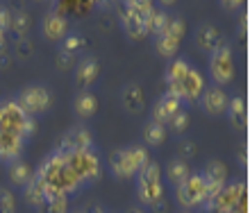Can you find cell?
I'll use <instances>...</instances> for the list:
<instances>
[{
	"label": "cell",
	"mask_w": 250,
	"mask_h": 213,
	"mask_svg": "<svg viewBox=\"0 0 250 213\" xmlns=\"http://www.w3.org/2000/svg\"><path fill=\"white\" fill-rule=\"evenodd\" d=\"M150 161L146 145L130 143L125 147H119L109 154V170L116 179H134L137 173Z\"/></svg>",
	"instance_id": "cell-1"
},
{
	"label": "cell",
	"mask_w": 250,
	"mask_h": 213,
	"mask_svg": "<svg viewBox=\"0 0 250 213\" xmlns=\"http://www.w3.org/2000/svg\"><path fill=\"white\" fill-rule=\"evenodd\" d=\"M152 2L148 0H127L121 5L119 20H121V30L125 32V36L132 41H141L146 39V18L152 9Z\"/></svg>",
	"instance_id": "cell-2"
},
{
	"label": "cell",
	"mask_w": 250,
	"mask_h": 213,
	"mask_svg": "<svg viewBox=\"0 0 250 213\" xmlns=\"http://www.w3.org/2000/svg\"><path fill=\"white\" fill-rule=\"evenodd\" d=\"M134 184H137V197L144 207H155L164 197V179L157 161H148L137 173Z\"/></svg>",
	"instance_id": "cell-3"
},
{
	"label": "cell",
	"mask_w": 250,
	"mask_h": 213,
	"mask_svg": "<svg viewBox=\"0 0 250 213\" xmlns=\"http://www.w3.org/2000/svg\"><path fill=\"white\" fill-rule=\"evenodd\" d=\"M16 102L21 111L25 113L27 118H37V116H43V113L53 106V91L41 84V82H34V84H27V87L19 89V93L12 98Z\"/></svg>",
	"instance_id": "cell-4"
},
{
	"label": "cell",
	"mask_w": 250,
	"mask_h": 213,
	"mask_svg": "<svg viewBox=\"0 0 250 213\" xmlns=\"http://www.w3.org/2000/svg\"><path fill=\"white\" fill-rule=\"evenodd\" d=\"M185 18L178 16V14H168V23H166V30L159 36L152 39V48L155 53L162 57V59L171 61L178 57L180 53V43H182V36H185Z\"/></svg>",
	"instance_id": "cell-5"
},
{
	"label": "cell",
	"mask_w": 250,
	"mask_h": 213,
	"mask_svg": "<svg viewBox=\"0 0 250 213\" xmlns=\"http://www.w3.org/2000/svg\"><path fill=\"white\" fill-rule=\"evenodd\" d=\"M0 132L27 141L34 134V120L27 118L14 100H0Z\"/></svg>",
	"instance_id": "cell-6"
},
{
	"label": "cell",
	"mask_w": 250,
	"mask_h": 213,
	"mask_svg": "<svg viewBox=\"0 0 250 213\" xmlns=\"http://www.w3.org/2000/svg\"><path fill=\"white\" fill-rule=\"evenodd\" d=\"M66 163L71 168V173L75 175V179L80 181V186H89L96 179H100V161L98 154L93 150L86 152H64Z\"/></svg>",
	"instance_id": "cell-7"
},
{
	"label": "cell",
	"mask_w": 250,
	"mask_h": 213,
	"mask_svg": "<svg viewBox=\"0 0 250 213\" xmlns=\"http://www.w3.org/2000/svg\"><path fill=\"white\" fill-rule=\"evenodd\" d=\"M246 197H248V193H246V184L241 179L237 181H230V184H225L221 191H218L214 197H211L209 207L211 211H218V213H232V211H241V209H246ZM205 209V211H207Z\"/></svg>",
	"instance_id": "cell-8"
},
{
	"label": "cell",
	"mask_w": 250,
	"mask_h": 213,
	"mask_svg": "<svg viewBox=\"0 0 250 213\" xmlns=\"http://www.w3.org/2000/svg\"><path fill=\"white\" fill-rule=\"evenodd\" d=\"M205 197H207V186L200 173H191L180 186H175V202L178 207H182V211L203 209Z\"/></svg>",
	"instance_id": "cell-9"
},
{
	"label": "cell",
	"mask_w": 250,
	"mask_h": 213,
	"mask_svg": "<svg viewBox=\"0 0 250 213\" xmlns=\"http://www.w3.org/2000/svg\"><path fill=\"white\" fill-rule=\"evenodd\" d=\"M209 77L214 82V87L223 89L234 80V54L228 43L218 46L214 53L209 54Z\"/></svg>",
	"instance_id": "cell-10"
},
{
	"label": "cell",
	"mask_w": 250,
	"mask_h": 213,
	"mask_svg": "<svg viewBox=\"0 0 250 213\" xmlns=\"http://www.w3.org/2000/svg\"><path fill=\"white\" fill-rule=\"evenodd\" d=\"M203 91H205V77L200 75V71H198V68L191 66L189 73L185 75V80L180 82L175 89L166 91V93L173 95V98H178L182 105H185V102L193 105V102H198V98H200V93H203Z\"/></svg>",
	"instance_id": "cell-11"
},
{
	"label": "cell",
	"mask_w": 250,
	"mask_h": 213,
	"mask_svg": "<svg viewBox=\"0 0 250 213\" xmlns=\"http://www.w3.org/2000/svg\"><path fill=\"white\" fill-rule=\"evenodd\" d=\"M228 102H230V95L225 93L223 89L214 87V84L205 87V91L200 93V98H198L200 111L207 113L209 118H221V116H225V111H228Z\"/></svg>",
	"instance_id": "cell-12"
},
{
	"label": "cell",
	"mask_w": 250,
	"mask_h": 213,
	"mask_svg": "<svg viewBox=\"0 0 250 213\" xmlns=\"http://www.w3.org/2000/svg\"><path fill=\"white\" fill-rule=\"evenodd\" d=\"M98 77H100V61L93 54L82 57L73 68V82H75L78 91H91V87L98 82Z\"/></svg>",
	"instance_id": "cell-13"
},
{
	"label": "cell",
	"mask_w": 250,
	"mask_h": 213,
	"mask_svg": "<svg viewBox=\"0 0 250 213\" xmlns=\"http://www.w3.org/2000/svg\"><path fill=\"white\" fill-rule=\"evenodd\" d=\"M57 150H60V152H86V150H93L91 132H89L84 125L71 127L60 139Z\"/></svg>",
	"instance_id": "cell-14"
},
{
	"label": "cell",
	"mask_w": 250,
	"mask_h": 213,
	"mask_svg": "<svg viewBox=\"0 0 250 213\" xmlns=\"http://www.w3.org/2000/svg\"><path fill=\"white\" fill-rule=\"evenodd\" d=\"M39 32H41V39L48 41V43H60L68 34V20L60 12H48L43 14V18L39 23Z\"/></svg>",
	"instance_id": "cell-15"
},
{
	"label": "cell",
	"mask_w": 250,
	"mask_h": 213,
	"mask_svg": "<svg viewBox=\"0 0 250 213\" xmlns=\"http://www.w3.org/2000/svg\"><path fill=\"white\" fill-rule=\"evenodd\" d=\"M193 41H196V46L200 53L205 54H211L216 50L218 46H223V34L218 30L214 23H200L196 27V32H193Z\"/></svg>",
	"instance_id": "cell-16"
},
{
	"label": "cell",
	"mask_w": 250,
	"mask_h": 213,
	"mask_svg": "<svg viewBox=\"0 0 250 213\" xmlns=\"http://www.w3.org/2000/svg\"><path fill=\"white\" fill-rule=\"evenodd\" d=\"M71 111L80 123L91 120L98 113V95L93 91H78L71 100Z\"/></svg>",
	"instance_id": "cell-17"
},
{
	"label": "cell",
	"mask_w": 250,
	"mask_h": 213,
	"mask_svg": "<svg viewBox=\"0 0 250 213\" xmlns=\"http://www.w3.org/2000/svg\"><path fill=\"white\" fill-rule=\"evenodd\" d=\"M121 105L130 116H137L146 109V93L144 87L139 82H127L123 89H121Z\"/></svg>",
	"instance_id": "cell-18"
},
{
	"label": "cell",
	"mask_w": 250,
	"mask_h": 213,
	"mask_svg": "<svg viewBox=\"0 0 250 213\" xmlns=\"http://www.w3.org/2000/svg\"><path fill=\"white\" fill-rule=\"evenodd\" d=\"M178 111H182V102H180L178 98H173V95L164 93V95H159L157 100H155V105H152V118L150 120H155V123L166 127Z\"/></svg>",
	"instance_id": "cell-19"
},
{
	"label": "cell",
	"mask_w": 250,
	"mask_h": 213,
	"mask_svg": "<svg viewBox=\"0 0 250 213\" xmlns=\"http://www.w3.org/2000/svg\"><path fill=\"white\" fill-rule=\"evenodd\" d=\"M225 118H228V123H230V127L234 132H246V127H248V109H246V100L241 95L230 98Z\"/></svg>",
	"instance_id": "cell-20"
},
{
	"label": "cell",
	"mask_w": 250,
	"mask_h": 213,
	"mask_svg": "<svg viewBox=\"0 0 250 213\" xmlns=\"http://www.w3.org/2000/svg\"><path fill=\"white\" fill-rule=\"evenodd\" d=\"M23 145L25 141L21 136H14V134L0 132V163H14L16 159H21V152H23Z\"/></svg>",
	"instance_id": "cell-21"
},
{
	"label": "cell",
	"mask_w": 250,
	"mask_h": 213,
	"mask_svg": "<svg viewBox=\"0 0 250 213\" xmlns=\"http://www.w3.org/2000/svg\"><path fill=\"white\" fill-rule=\"evenodd\" d=\"M191 64L185 59V57H175L166 64V71H164V82H166V91H171L185 80V75L189 73Z\"/></svg>",
	"instance_id": "cell-22"
},
{
	"label": "cell",
	"mask_w": 250,
	"mask_h": 213,
	"mask_svg": "<svg viewBox=\"0 0 250 213\" xmlns=\"http://www.w3.org/2000/svg\"><path fill=\"white\" fill-rule=\"evenodd\" d=\"M7 177H9V181H12V186L25 188L27 184L34 179V170L30 168V163H25L23 159H16L14 163L7 166Z\"/></svg>",
	"instance_id": "cell-23"
},
{
	"label": "cell",
	"mask_w": 250,
	"mask_h": 213,
	"mask_svg": "<svg viewBox=\"0 0 250 213\" xmlns=\"http://www.w3.org/2000/svg\"><path fill=\"white\" fill-rule=\"evenodd\" d=\"M164 175H166V179H168V184H173V186H180V184H182V181H185L187 177L191 175L187 159H180V157H173V159H168Z\"/></svg>",
	"instance_id": "cell-24"
},
{
	"label": "cell",
	"mask_w": 250,
	"mask_h": 213,
	"mask_svg": "<svg viewBox=\"0 0 250 213\" xmlns=\"http://www.w3.org/2000/svg\"><path fill=\"white\" fill-rule=\"evenodd\" d=\"M166 23H168V12H164V9H159L155 5L148 14V18H146V34L155 39L166 30Z\"/></svg>",
	"instance_id": "cell-25"
},
{
	"label": "cell",
	"mask_w": 250,
	"mask_h": 213,
	"mask_svg": "<svg viewBox=\"0 0 250 213\" xmlns=\"http://www.w3.org/2000/svg\"><path fill=\"white\" fill-rule=\"evenodd\" d=\"M166 132L168 129L164 125H159L155 120H148L144 125V129H141V136H144V143L148 147H159L166 141Z\"/></svg>",
	"instance_id": "cell-26"
},
{
	"label": "cell",
	"mask_w": 250,
	"mask_h": 213,
	"mask_svg": "<svg viewBox=\"0 0 250 213\" xmlns=\"http://www.w3.org/2000/svg\"><path fill=\"white\" fill-rule=\"evenodd\" d=\"M9 32L14 36H25L30 32V14L23 12V9H12V25H9Z\"/></svg>",
	"instance_id": "cell-27"
},
{
	"label": "cell",
	"mask_w": 250,
	"mask_h": 213,
	"mask_svg": "<svg viewBox=\"0 0 250 213\" xmlns=\"http://www.w3.org/2000/svg\"><path fill=\"white\" fill-rule=\"evenodd\" d=\"M82 46H84V36H82V34H78V32H71V30H68V34H66L64 39L60 41L57 50H60V53L75 54V57H78V53L82 50Z\"/></svg>",
	"instance_id": "cell-28"
},
{
	"label": "cell",
	"mask_w": 250,
	"mask_h": 213,
	"mask_svg": "<svg viewBox=\"0 0 250 213\" xmlns=\"http://www.w3.org/2000/svg\"><path fill=\"white\" fill-rule=\"evenodd\" d=\"M37 213H68V197L57 195V197H48L41 207L34 209Z\"/></svg>",
	"instance_id": "cell-29"
},
{
	"label": "cell",
	"mask_w": 250,
	"mask_h": 213,
	"mask_svg": "<svg viewBox=\"0 0 250 213\" xmlns=\"http://www.w3.org/2000/svg\"><path fill=\"white\" fill-rule=\"evenodd\" d=\"M0 213H16V197L7 186H0Z\"/></svg>",
	"instance_id": "cell-30"
},
{
	"label": "cell",
	"mask_w": 250,
	"mask_h": 213,
	"mask_svg": "<svg viewBox=\"0 0 250 213\" xmlns=\"http://www.w3.org/2000/svg\"><path fill=\"white\" fill-rule=\"evenodd\" d=\"M171 127V132L173 134H185L187 132V127H189V113L182 109V111H178L175 116H173V120L166 125V129Z\"/></svg>",
	"instance_id": "cell-31"
},
{
	"label": "cell",
	"mask_w": 250,
	"mask_h": 213,
	"mask_svg": "<svg viewBox=\"0 0 250 213\" xmlns=\"http://www.w3.org/2000/svg\"><path fill=\"white\" fill-rule=\"evenodd\" d=\"M55 64H57V71H73L75 64H78V57L75 54H66V53H60L57 50V57H55Z\"/></svg>",
	"instance_id": "cell-32"
},
{
	"label": "cell",
	"mask_w": 250,
	"mask_h": 213,
	"mask_svg": "<svg viewBox=\"0 0 250 213\" xmlns=\"http://www.w3.org/2000/svg\"><path fill=\"white\" fill-rule=\"evenodd\" d=\"M9 25H12V9L5 5H0V32L7 36L9 32Z\"/></svg>",
	"instance_id": "cell-33"
},
{
	"label": "cell",
	"mask_w": 250,
	"mask_h": 213,
	"mask_svg": "<svg viewBox=\"0 0 250 213\" xmlns=\"http://www.w3.org/2000/svg\"><path fill=\"white\" fill-rule=\"evenodd\" d=\"M241 7H244V2H241V0H228V2H221V9H223V12H237V9H241Z\"/></svg>",
	"instance_id": "cell-34"
},
{
	"label": "cell",
	"mask_w": 250,
	"mask_h": 213,
	"mask_svg": "<svg viewBox=\"0 0 250 213\" xmlns=\"http://www.w3.org/2000/svg\"><path fill=\"white\" fill-rule=\"evenodd\" d=\"M237 161H239V166H241V168H246V145H239Z\"/></svg>",
	"instance_id": "cell-35"
},
{
	"label": "cell",
	"mask_w": 250,
	"mask_h": 213,
	"mask_svg": "<svg viewBox=\"0 0 250 213\" xmlns=\"http://www.w3.org/2000/svg\"><path fill=\"white\" fill-rule=\"evenodd\" d=\"M239 39H246V14L241 16V23H239Z\"/></svg>",
	"instance_id": "cell-36"
},
{
	"label": "cell",
	"mask_w": 250,
	"mask_h": 213,
	"mask_svg": "<svg viewBox=\"0 0 250 213\" xmlns=\"http://www.w3.org/2000/svg\"><path fill=\"white\" fill-rule=\"evenodd\" d=\"M91 213H112V211H109V209H107V207H96Z\"/></svg>",
	"instance_id": "cell-37"
},
{
	"label": "cell",
	"mask_w": 250,
	"mask_h": 213,
	"mask_svg": "<svg viewBox=\"0 0 250 213\" xmlns=\"http://www.w3.org/2000/svg\"><path fill=\"white\" fill-rule=\"evenodd\" d=\"M125 213H146V211H144V209H139V207H130Z\"/></svg>",
	"instance_id": "cell-38"
},
{
	"label": "cell",
	"mask_w": 250,
	"mask_h": 213,
	"mask_svg": "<svg viewBox=\"0 0 250 213\" xmlns=\"http://www.w3.org/2000/svg\"><path fill=\"white\" fill-rule=\"evenodd\" d=\"M2 50H5V34L0 32V53H2Z\"/></svg>",
	"instance_id": "cell-39"
},
{
	"label": "cell",
	"mask_w": 250,
	"mask_h": 213,
	"mask_svg": "<svg viewBox=\"0 0 250 213\" xmlns=\"http://www.w3.org/2000/svg\"><path fill=\"white\" fill-rule=\"evenodd\" d=\"M68 213H91V211H86V209H75V211H68Z\"/></svg>",
	"instance_id": "cell-40"
},
{
	"label": "cell",
	"mask_w": 250,
	"mask_h": 213,
	"mask_svg": "<svg viewBox=\"0 0 250 213\" xmlns=\"http://www.w3.org/2000/svg\"><path fill=\"white\" fill-rule=\"evenodd\" d=\"M203 213H218V211H211V209H207V211H203Z\"/></svg>",
	"instance_id": "cell-41"
},
{
	"label": "cell",
	"mask_w": 250,
	"mask_h": 213,
	"mask_svg": "<svg viewBox=\"0 0 250 213\" xmlns=\"http://www.w3.org/2000/svg\"><path fill=\"white\" fill-rule=\"evenodd\" d=\"M178 213H193V211H178Z\"/></svg>",
	"instance_id": "cell-42"
}]
</instances>
